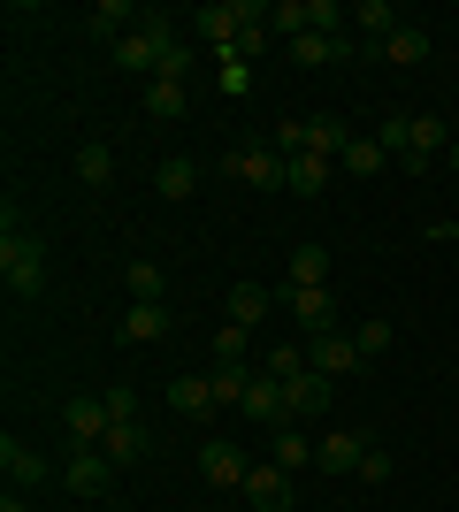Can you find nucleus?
<instances>
[{
	"instance_id": "nucleus-1",
	"label": "nucleus",
	"mask_w": 459,
	"mask_h": 512,
	"mask_svg": "<svg viewBox=\"0 0 459 512\" xmlns=\"http://www.w3.org/2000/svg\"><path fill=\"white\" fill-rule=\"evenodd\" d=\"M0 283H8V299H39V283H46V245L16 207L0 214Z\"/></svg>"
},
{
	"instance_id": "nucleus-2",
	"label": "nucleus",
	"mask_w": 459,
	"mask_h": 512,
	"mask_svg": "<svg viewBox=\"0 0 459 512\" xmlns=\"http://www.w3.org/2000/svg\"><path fill=\"white\" fill-rule=\"evenodd\" d=\"M253 23H268L261 0H215V8H199V39L222 54V46L238 39V31H253Z\"/></svg>"
},
{
	"instance_id": "nucleus-3",
	"label": "nucleus",
	"mask_w": 459,
	"mask_h": 512,
	"mask_svg": "<svg viewBox=\"0 0 459 512\" xmlns=\"http://www.w3.org/2000/svg\"><path fill=\"white\" fill-rule=\"evenodd\" d=\"M276 306H284L299 329H314V337H322V329H337V299H329V283H284V291H276Z\"/></svg>"
},
{
	"instance_id": "nucleus-4",
	"label": "nucleus",
	"mask_w": 459,
	"mask_h": 512,
	"mask_svg": "<svg viewBox=\"0 0 459 512\" xmlns=\"http://www.w3.org/2000/svg\"><path fill=\"white\" fill-rule=\"evenodd\" d=\"M306 367H314V375H329V383H345V375H360V344H352V329H322V337L306 344Z\"/></svg>"
},
{
	"instance_id": "nucleus-5",
	"label": "nucleus",
	"mask_w": 459,
	"mask_h": 512,
	"mask_svg": "<svg viewBox=\"0 0 459 512\" xmlns=\"http://www.w3.org/2000/svg\"><path fill=\"white\" fill-rule=\"evenodd\" d=\"M222 169H230V176H245V184H261V192H276V184H291V161H284V153H276V146H261V138H245V146L230 153Z\"/></svg>"
},
{
	"instance_id": "nucleus-6",
	"label": "nucleus",
	"mask_w": 459,
	"mask_h": 512,
	"mask_svg": "<svg viewBox=\"0 0 459 512\" xmlns=\"http://www.w3.org/2000/svg\"><path fill=\"white\" fill-rule=\"evenodd\" d=\"M245 467H253V459H245V444H230V436H207V444H199V474H207L215 490H245Z\"/></svg>"
},
{
	"instance_id": "nucleus-7",
	"label": "nucleus",
	"mask_w": 459,
	"mask_h": 512,
	"mask_svg": "<svg viewBox=\"0 0 459 512\" xmlns=\"http://www.w3.org/2000/svg\"><path fill=\"white\" fill-rule=\"evenodd\" d=\"M62 482H69V497H108V482H115V459H108V451H69Z\"/></svg>"
},
{
	"instance_id": "nucleus-8",
	"label": "nucleus",
	"mask_w": 459,
	"mask_h": 512,
	"mask_svg": "<svg viewBox=\"0 0 459 512\" xmlns=\"http://www.w3.org/2000/svg\"><path fill=\"white\" fill-rule=\"evenodd\" d=\"M329 398H337V383H329V375H314V367H306V375H299V383H284V421H314V413H322L329 406Z\"/></svg>"
},
{
	"instance_id": "nucleus-9",
	"label": "nucleus",
	"mask_w": 459,
	"mask_h": 512,
	"mask_svg": "<svg viewBox=\"0 0 459 512\" xmlns=\"http://www.w3.org/2000/svg\"><path fill=\"white\" fill-rule=\"evenodd\" d=\"M62 421H69V436H77V451H100V444H108V398H69V413H62Z\"/></svg>"
},
{
	"instance_id": "nucleus-10",
	"label": "nucleus",
	"mask_w": 459,
	"mask_h": 512,
	"mask_svg": "<svg viewBox=\"0 0 459 512\" xmlns=\"http://www.w3.org/2000/svg\"><path fill=\"white\" fill-rule=\"evenodd\" d=\"M245 497H253L261 512H284L291 505V474L276 467V459H253V467H245Z\"/></svg>"
},
{
	"instance_id": "nucleus-11",
	"label": "nucleus",
	"mask_w": 459,
	"mask_h": 512,
	"mask_svg": "<svg viewBox=\"0 0 459 512\" xmlns=\"http://www.w3.org/2000/svg\"><path fill=\"white\" fill-rule=\"evenodd\" d=\"M314 459H322V474H360V459H368V436H352V428H329L322 444H314Z\"/></svg>"
},
{
	"instance_id": "nucleus-12",
	"label": "nucleus",
	"mask_w": 459,
	"mask_h": 512,
	"mask_svg": "<svg viewBox=\"0 0 459 512\" xmlns=\"http://www.w3.org/2000/svg\"><path fill=\"white\" fill-rule=\"evenodd\" d=\"M0 474H8V490H39V482H46V459L31 444H16V436H0Z\"/></svg>"
},
{
	"instance_id": "nucleus-13",
	"label": "nucleus",
	"mask_w": 459,
	"mask_h": 512,
	"mask_svg": "<svg viewBox=\"0 0 459 512\" xmlns=\"http://www.w3.org/2000/svg\"><path fill=\"white\" fill-rule=\"evenodd\" d=\"M245 421H253V428H276V421H284V383H276V375H268V367H261V375H253V390H245Z\"/></svg>"
},
{
	"instance_id": "nucleus-14",
	"label": "nucleus",
	"mask_w": 459,
	"mask_h": 512,
	"mask_svg": "<svg viewBox=\"0 0 459 512\" xmlns=\"http://www.w3.org/2000/svg\"><path fill=\"white\" fill-rule=\"evenodd\" d=\"M85 31H92V39H115V46H123V39L138 31V8H131V0H100V8H85Z\"/></svg>"
},
{
	"instance_id": "nucleus-15",
	"label": "nucleus",
	"mask_w": 459,
	"mask_h": 512,
	"mask_svg": "<svg viewBox=\"0 0 459 512\" xmlns=\"http://www.w3.org/2000/svg\"><path fill=\"white\" fill-rule=\"evenodd\" d=\"M352 46H345V31H306V39H291V62L299 69H329V62H345Z\"/></svg>"
},
{
	"instance_id": "nucleus-16",
	"label": "nucleus",
	"mask_w": 459,
	"mask_h": 512,
	"mask_svg": "<svg viewBox=\"0 0 459 512\" xmlns=\"http://www.w3.org/2000/svg\"><path fill=\"white\" fill-rule=\"evenodd\" d=\"M268 314H276V291H268V283H230V321H238V329H261Z\"/></svg>"
},
{
	"instance_id": "nucleus-17",
	"label": "nucleus",
	"mask_w": 459,
	"mask_h": 512,
	"mask_svg": "<svg viewBox=\"0 0 459 512\" xmlns=\"http://www.w3.org/2000/svg\"><path fill=\"white\" fill-rule=\"evenodd\" d=\"M375 54H383V62H398V69H421V62H429V31H421V23H398Z\"/></svg>"
},
{
	"instance_id": "nucleus-18",
	"label": "nucleus",
	"mask_w": 459,
	"mask_h": 512,
	"mask_svg": "<svg viewBox=\"0 0 459 512\" xmlns=\"http://www.w3.org/2000/svg\"><path fill=\"white\" fill-rule=\"evenodd\" d=\"M452 153V130H444V115H414V146L398 153V161H406V169H429V153Z\"/></svg>"
},
{
	"instance_id": "nucleus-19",
	"label": "nucleus",
	"mask_w": 459,
	"mask_h": 512,
	"mask_svg": "<svg viewBox=\"0 0 459 512\" xmlns=\"http://www.w3.org/2000/svg\"><path fill=\"white\" fill-rule=\"evenodd\" d=\"M77 184H85V192H108L115 184V146L85 138V146H77Z\"/></svg>"
},
{
	"instance_id": "nucleus-20",
	"label": "nucleus",
	"mask_w": 459,
	"mask_h": 512,
	"mask_svg": "<svg viewBox=\"0 0 459 512\" xmlns=\"http://www.w3.org/2000/svg\"><path fill=\"white\" fill-rule=\"evenodd\" d=\"M268 459H276L284 474H299L306 459H314V444H306V428H299V421H276V436H268Z\"/></svg>"
},
{
	"instance_id": "nucleus-21",
	"label": "nucleus",
	"mask_w": 459,
	"mask_h": 512,
	"mask_svg": "<svg viewBox=\"0 0 459 512\" xmlns=\"http://www.w3.org/2000/svg\"><path fill=\"white\" fill-rule=\"evenodd\" d=\"M169 406L184 413V421H207V413H215V390H207V375H176V383H169Z\"/></svg>"
},
{
	"instance_id": "nucleus-22",
	"label": "nucleus",
	"mask_w": 459,
	"mask_h": 512,
	"mask_svg": "<svg viewBox=\"0 0 459 512\" xmlns=\"http://www.w3.org/2000/svg\"><path fill=\"white\" fill-rule=\"evenodd\" d=\"M153 192H161V199H192V192H199V161H184V153H169V161L153 169Z\"/></svg>"
},
{
	"instance_id": "nucleus-23",
	"label": "nucleus",
	"mask_w": 459,
	"mask_h": 512,
	"mask_svg": "<svg viewBox=\"0 0 459 512\" xmlns=\"http://www.w3.org/2000/svg\"><path fill=\"white\" fill-rule=\"evenodd\" d=\"M115 337H123V344H161V337H169V306H131Z\"/></svg>"
},
{
	"instance_id": "nucleus-24",
	"label": "nucleus",
	"mask_w": 459,
	"mask_h": 512,
	"mask_svg": "<svg viewBox=\"0 0 459 512\" xmlns=\"http://www.w3.org/2000/svg\"><path fill=\"white\" fill-rule=\"evenodd\" d=\"M352 146V130H345V115H306V153H345Z\"/></svg>"
},
{
	"instance_id": "nucleus-25",
	"label": "nucleus",
	"mask_w": 459,
	"mask_h": 512,
	"mask_svg": "<svg viewBox=\"0 0 459 512\" xmlns=\"http://www.w3.org/2000/svg\"><path fill=\"white\" fill-rule=\"evenodd\" d=\"M138 107H146L153 123H176V115H184V85H169V77H153V85H138Z\"/></svg>"
},
{
	"instance_id": "nucleus-26",
	"label": "nucleus",
	"mask_w": 459,
	"mask_h": 512,
	"mask_svg": "<svg viewBox=\"0 0 459 512\" xmlns=\"http://www.w3.org/2000/svg\"><path fill=\"white\" fill-rule=\"evenodd\" d=\"M268 31H276V39H306V31H314V8H306V0H268Z\"/></svg>"
},
{
	"instance_id": "nucleus-27",
	"label": "nucleus",
	"mask_w": 459,
	"mask_h": 512,
	"mask_svg": "<svg viewBox=\"0 0 459 512\" xmlns=\"http://www.w3.org/2000/svg\"><path fill=\"white\" fill-rule=\"evenodd\" d=\"M253 375H261V367H215V375H207V390H215V406H245V390H253Z\"/></svg>"
},
{
	"instance_id": "nucleus-28",
	"label": "nucleus",
	"mask_w": 459,
	"mask_h": 512,
	"mask_svg": "<svg viewBox=\"0 0 459 512\" xmlns=\"http://www.w3.org/2000/svg\"><path fill=\"white\" fill-rule=\"evenodd\" d=\"M100 451H108L115 467H138V459H146V428H138V421H115V428H108V444H100Z\"/></svg>"
},
{
	"instance_id": "nucleus-29",
	"label": "nucleus",
	"mask_w": 459,
	"mask_h": 512,
	"mask_svg": "<svg viewBox=\"0 0 459 512\" xmlns=\"http://www.w3.org/2000/svg\"><path fill=\"white\" fill-rule=\"evenodd\" d=\"M352 23H360V31H368L375 46H383V39H391V31H398V23H406V16H398L391 0H360V8H352Z\"/></svg>"
},
{
	"instance_id": "nucleus-30",
	"label": "nucleus",
	"mask_w": 459,
	"mask_h": 512,
	"mask_svg": "<svg viewBox=\"0 0 459 512\" xmlns=\"http://www.w3.org/2000/svg\"><path fill=\"white\" fill-rule=\"evenodd\" d=\"M322 184H329V161H322V153H299V161H291V184H284V192L314 199V192H322Z\"/></svg>"
},
{
	"instance_id": "nucleus-31",
	"label": "nucleus",
	"mask_w": 459,
	"mask_h": 512,
	"mask_svg": "<svg viewBox=\"0 0 459 512\" xmlns=\"http://www.w3.org/2000/svg\"><path fill=\"white\" fill-rule=\"evenodd\" d=\"M268 39H276V31H268V23H253V31H238V39L222 46V62H245V69H253V62L268 54Z\"/></svg>"
},
{
	"instance_id": "nucleus-32",
	"label": "nucleus",
	"mask_w": 459,
	"mask_h": 512,
	"mask_svg": "<svg viewBox=\"0 0 459 512\" xmlns=\"http://www.w3.org/2000/svg\"><path fill=\"white\" fill-rule=\"evenodd\" d=\"M284 276H291V283H329V253H322V245H299Z\"/></svg>"
},
{
	"instance_id": "nucleus-33",
	"label": "nucleus",
	"mask_w": 459,
	"mask_h": 512,
	"mask_svg": "<svg viewBox=\"0 0 459 512\" xmlns=\"http://www.w3.org/2000/svg\"><path fill=\"white\" fill-rule=\"evenodd\" d=\"M123 276H131V306H161V268L153 260H131Z\"/></svg>"
},
{
	"instance_id": "nucleus-34",
	"label": "nucleus",
	"mask_w": 459,
	"mask_h": 512,
	"mask_svg": "<svg viewBox=\"0 0 459 512\" xmlns=\"http://www.w3.org/2000/svg\"><path fill=\"white\" fill-rule=\"evenodd\" d=\"M245 344H253V329L222 321V329H215V367H238V360H245Z\"/></svg>"
},
{
	"instance_id": "nucleus-35",
	"label": "nucleus",
	"mask_w": 459,
	"mask_h": 512,
	"mask_svg": "<svg viewBox=\"0 0 459 512\" xmlns=\"http://www.w3.org/2000/svg\"><path fill=\"white\" fill-rule=\"evenodd\" d=\"M268 146L284 153V161H299V153H306V115H284V123L268 130Z\"/></svg>"
},
{
	"instance_id": "nucleus-36",
	"label": "nucleus",
	"mask_w": 459,
	"mask_h": 512,
	"mask_svg": "<svg viewBox=\"0 0 459 512\" xmlns=\"http://www.w3.org/2000/svg\"><path fill=\"white\" fill-rule=\"evenodd\" d=\"M268 375H276V383H299L306 375V344H276V352H268Z\"/></svg>"
},
{
	"instance_id": "nucleus-37",
	"label": "nucleus",
	"mask_w": 459,
	"mask_h": 512,
	"mask_svg": "<svg viewBox=\"0 0 459 512\" xmlns=\"http://www.w3.org/2000/svg\"><path fill=\"white\" fill-rule=\"evenodd\" d=\"M352 344H360V360H383V352H391V321H360Z\"/></svg>"
},
{
	"instance_id": "nucleus-38",
	"label": "nucleus",
	"mask_w": 459,
	"mask_h": 512,
	"mask_svg": "<svg viewBox=\"0 0 459 512\" xmlns=\"http://www.w3.org/2000/svg\"><path fill=\"white\" fill-rule=\"evenodd\" d=\"M345 169L352 176H375V169H383V146H375V138H352V146H345Z\"/></svg>"
},
{
	"instance_id": "nucleus-39",
	"label": "nucleus",
	"mask_w": 459,
	"mask_h": 512,
	"mask_svg": "<svg viewBox=\"0 0 459 512\" xmlns=\"http://www.w3.org/2000/svg\"><path fill=\"white\" fill-rule=\"evenodd\" d=\"M161 77H169V85H184V77H192V46H184V39L161 54Z\"/></svg>"
},
{
	"instance_id": "nucleus-40",
	"label": "nucleus",
	"mask_w": 459,
	"mask_h": 512,
	"mask_svg": "<svg viewBox=\"0 0 459 512\" xmlns=\"http://www.w3.org/2000/svg\"><path fill=\"white\" fill-rule=\"evenodd\" d=\"M360 482H375V490H383V482H391V451H368V459H360Z\"/></svg>"
},
{
	"instance_id": "nucleus-41",
	"label": "nucleus",
	"mask_w": 459,
	"mask_h": 512,
	"mask_svg": "<svg viewBox=\"0 0 459 512\" xmlns=\"http://www.w3.org/2000/svg\"><path fill=\"white\" fill-rule=\"evenodd\" d=\"M215 62H222V54H215ZM222 92H253V69H245V62H222Z\"/></svg>"
},
{
	"instance_id": "nucleus-42",
	"label": "nucleus",
	"mask_w": 459,
	"mask_h": 512,
	"mask_svg": "<svg viewBox=\"0 0 459 512\" xmlns=\"http://www.w3.org/2000/svg\"><path fill=\"white\" fill-rule=\"evenodd\" d=\"M108 421H138V390H108Z\"/></svg>"
},
{
	"instance_id": "nucleus-43",
	"label": "nucleus",
	"mask_w": 459,
	"mask_h": 512,
	"mask_svg": "<svg viewBox=\"0 0 459 512\" xmlns=\"http://www.w3.org/2000/svg\"><path fill=\"white\" fill-rule=\"evenodd\" d=\"M0 512H31V505H23V490H8V497H0Z\"/></svg>"
},
{
	"instance_id": "nucleus-44",
	"label": "nucleus",
	"mask_w": 459,
	"mask_h": 512,
	"mask_svg": "<svg viewBox=\"0 0 459 512\" xmlns=\"http://www.w3.org/2000/svg\"><path fill=\"white\" fill-rule=\"evenodd\" d=\"M452 169H459V138H452Z\"/></svg>"
}]
</instances>
